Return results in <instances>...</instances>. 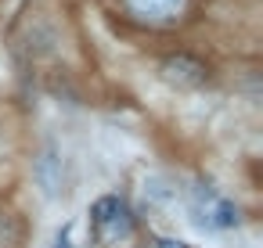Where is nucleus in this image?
<instances>
[{"label": "nucleus", "instance_id": "1", "mask_svg": "<svg viewBox=\"0 0 263 248\" xmlns=\"http://www.w3.org/2000/svg\"><path fill=\"white\" fill-rule=\"evenodd\" d=\"M187 209H191V219H195L198 226H205V230H231V226L241 223L238 205L227 201L223 194H216V191L205 187V183L191 187V201H187Z\"/></svg>", "mask_w": 263, "mask_h": 248}, {"label": "nucleus", "instance_id": "2", "mask_svg": "<svg viewBox=\"0 0 263 248\" xmlns=\"http://www.w3.org/2000/svg\"><path fill=\"white\" fill-rule=\"evenodd\" d=\"M162 79L166 83H173V87H202L205 83V65L202 61H195V58H170V61H162Z\"/></svg>", "mask_w": 263, "mask_h": 248}, {"label": "nucleus", "instance_id": "3", "mask_svg": "<svg viewBox=\"0 0 263 248\" xmlns=\"http://www.w3.org/2000/svg\"><path fill=\"white\" fill-rule=\"evenodd\" d=\"M90 216H94L98 226H108V230H116V234H126V226H130V223H126V209H123V201H119L116 194L94 201Z\"/></svg>", "mask_w": 263, "mask_h": 248}, {"label": "nucleus", "instance_id": "4", "mask_svg": "<svg viewBox=\"0 0 263 248\" xmlns=\"http://www.w3.org/2000/svg\"><path fill=\"white\" fill-rule=\"evenodd\" d=\"M130 11H137L141 18H152V22H170L184 11L187 0H126Z\"/></svg>", "mask_w": 263, "mask_h": 248}, {"label": "nucleus", "instance_id": "5", "mask_svg": "<svg viewBox=\"0 0 263 248\" xmlns=\"http://www.w3.org/2000/svg\"><path fill=\"white\" fill-rule=\"evenodd\" d=\"M36 180H40V187H44L47 198L58 194V187H62V158H58L54 148H47V151L36 158Z\"/></svg>", "mask_w": 263, "mask_h": 248}, {"label": "nucleus", "instance_id": "6", "mask_svg": "<svg viewBox=\"0 0 263 248\" xmlns=\"http://www.w3.org/2000/svg\"><path fill=\"white\" fill-rule=\"evenodd\" d=\"M15 237H18L15 219H11L8 212H0V248H11V244H15Z\"/></svg>", "mask_w": 263, "mask_h": 248}, {"label": "nucleus", "instance_id": "7", "mask_svg": "<svg viewBox=\"0 0 263 248\" xmlns=\"http://www.w3.org/2000/svg\"><path fill=\"white\" fill-rule=\"evenodd\" d=\"M54 248H72V223H65V226L54 234Z\"/></svg>", "mask_w": 263, "mask_h": 248}, {"label": "nucleus", "instance_id": "8", "mask_svg": "<svg viewBox=\"0 0 263 248\" xmlns=\"http://www.w3.org/2000/svg\"><path fill=\"white\" fill-rule=\"evenodd\" d=\"M159 248H187V244H184V241H170V237H162Z\"/></svg>", "mask_w": 263, "mask_h": 248}]
</instances>
